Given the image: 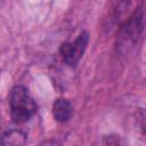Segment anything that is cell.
<instances>
[{"label": "cell", "instance_id": "obj_1", "mask_svg": "<svg viewBox=\"0 0 146 146\" xmlns=\"http://www.w3.org/2000/svg\"><path fill=\"white\" fill-rule=\"evenodd\" d=\"M10 116L16 123H25L36 113V104L24 86H15L9 95Z\"/></svg>", "mask_w": 146, "mask_h": 146}, {"label": "cell", "instance_id": "obj_2", "mask_svg": "<svg viewBox=\"0 0 146 146\" xmlns=\"http://www.w3.org/2000/svg\"><path fill=\"white\" fill-rule=\"evenodd\" d=\"M144 27L143 8H138L127 19H124L119 29L117 48L122 52H129L138 42Z\"/></svg>", "mask_w": 146, "mask_h": 146}, {"label": "cell", "instance_id": "obj_3", "mask_svg": "<svg viewBox=\"0 0 146 146\" xmlns=\"http://www.w3.org/2000/svg\"><path fill=\"white\" fill-rule=\"evenodd\" d=\"M89 41V34L83 31L78 35V38L73 42H65L60 46V54L63 56V60L68 66H75L81 57L83 56Z\"/></svg>", "mask_w": 146, "mask_h": 146}, {"label": "cell", "instance_id": "obj_4", "mask_svg": "<svg viewBox=\"0 0 146 146\" xmlns=\"http://www.w3.org/2000/svg\"><path fill=\"white\" fill-rule=\"evenodd\" d=\"M73 113V107L67 99L58 98L52 105V116L58 122H67Z\"/></svg>", "mask_w": 146, "mask_h": 146}, {"label": "cell", "instance_id": "obj_5", "mask_svg": "<svg viewBox=\"0 0 146 146\" xmlns=\"http://www.w3.org/2000/svg\"><path fill=\"white\" fill-rule=\"evenodd\" d=\"M26 141V133L19 129H9L0 137L2 145H23Z\"/></svg>", "mask_w": 146, "mask_h": 146}]
</instances>
